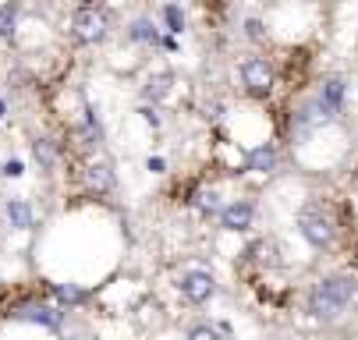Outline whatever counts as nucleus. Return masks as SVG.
I'll return each mask as SVG.
<instances>
[{
	"label": "nucleus",
	"mask_w": 358,
	"mask_h": 340,
	"mask_svg": "<svg viewBox=\"0 0 358 340\" xmlns=\"http://www.w3.org/2000/svg\"><path fill=\"white\" fill-rule=\"evenodd\" d=\"M355 295H358V283L351 276H327L313 290V302H309L313 305V316L316 319H337L355 302Z\"/></svg>",
	"instance_id": "f257e3e1"
},
{
	"label": "nucleus",
	"mask_w": 358,
	"mask_h": 340,
	"mask_svg": "<svg viewBox=\"0 0 358 340\" xmlns=\"http://www.w3.org/2000/svg\"><path fill=\"white\" fill-rule=\"evenodd\" d=\"M71 32H75L78 43H99V39H107V32H110V18H107L103 8L85 4V8L75 11V18H71Z\"/></svg>",
	"instance_id": "f03ea898"
},
{
	"label": "nucleus",
	"mask_w": 358,
	"mask_h": 340,
	"mask_svg": "<svg viewBox=\"0 0 358 340\" xmlns=\"http://www.w3.org/2000/svg\"><path fill=\"white\" fill-rule=\"evenodd\" d=\"M298 227H301L305 241H309L313 249H330V245H334V234H337V230H334V220H330L323 209H316V206L301 209Z\"/></svg>",
	"instance_id": "7ed1b4c3"
},
{
	"label": "nucleus",
	"mask_w": 358,
	"mask_h": 340,
	"mask_svg": "<svg viewBox=\"0 0 358 340\" xmlns=\"http://www.w3.org/2000/svg\"><path fill=\"white\" fill-rule=\"evenodd\" d=\"M241 78H245V85H248L252 96H266V92L273 89V68H270L263 57L245 61V64H241Z\"/></svg>",
	"instance_id": "20e7f679"
},
{
	"label": "nucleus",
	"mask_w": 358,
	"mask_h": 340,
	"mask_svg": "<svg viewBox=\"0 0 358 340\" xmlns=\"http://www.w3.org/2000/svg\"><path fill=\"white\" fill-rule=\"evenodd\" d=\"M213 290H217L213 276H210V273H202V269H192V273L181 276V295H185L188 302H210V298H213Z\"/></svg>",
	"instance_id": "39448f33"
},
{
	"label": "nucleus",
	"mask_w": 358,
	"mask_h": 340,
	"mask_svg": "<svg viewBox=\"0 0 358 340\" xmlns=\"http://www.w3.org/2000/svg\"><path fill=\"white\" fill-rule=\"evenodd\" d=\"M252 216H255V209H252L248 202H231V206L220 209L224 230H248V227H252Z\"/></svg>",
	"instance_id": "423d86ee"
},
{
	"label": "nucleus",
	"mask_w": 358,
	"mask_h": 340,
	"mask_svg": "<svg viewBox=\"0 0 358 340\" xmlns=\"http://www.w3.org/2000/svg\"><path fill=\"white\" fill-rule=\"evenodd\" d=\"M85 184H89L92 191H110V188H114L110 167H107V163H89V167H85Z\"/></svg>",
	"instance_id": "0eeeda50"
},
{
	"label": "nucleus",
	"mask_w": 358,
	"mask_h": 340,
	"mask_svg": "<svg viewBox=\"0 0 358 340\" xmlns=\"http://www.w3.org/2000/svg\"><path fill=\"white\" fill-rule=\"evenodd\" d=\"M277 167V149L273 145H259V149H252L248 153V170H255V174H270Z\"/></svg>",
	"instance_id": "6e6552de"
},
{
	"label": "nucleus",
	"mask_w": 358,
	"mask_h": 340,
	"mask_svg": "<svg viewBox=\"0 0 358 340\" xmlns=\"http://www.w3.org/2000/svg\"><path fill=\"white\" fill-rule=\"evenodd\" d=\"M327 117H330V114H327V110L320 107V100H316V103H309V107H305V110L298 114V121H294V128H298V131L305 135V131H313L316 124H327Z\"/></svg>",
	"instance_id": "1a4fd4ad"
},
{
	"label": "nucleus",
	"mask_w": 358,
	"mask_h": 340,
	"mask_svg": "<svg viewBox=\"0 0 358 340\" xmlns=\"http://www.w3.org/2000/svg\"><path fill=\"white\" fill-rule=\"evenodd\" d=\"M341 96H344V82H341V78H330V82H323V92H320V107H323L327 114H334V110L341 107Z\"/></svg>",
	"instance_id": "9d476101"
},
{
	"label": "nucleus",
	"mask_w": 358,
	"mask_h": 340,
	"mask_svg": "<svg viewBox=\"0 0 358 340\" xmlns=\"http://www.w3.org/2000/svg\"><path fill=\"white\" fill-rule=\"evenodd\" d=\"M171 92V75H157V78H149V85L142 89L145 100H160V96Z\"/></svg>",
	"instance_id": "9b49d317"
},
{
	"label": "nucleus",
	"mask_w": 358,
	"mask_h": 340,
	"mask_svg": "<svg viewBox=\"0 0 358 340\" xmlns=\"http://www.w3.org/2000/svg\"><path fill=\"white\" fill-rule=\"evenodd\" d=\"M18 319H39V323H46V326H54V323H57V312H50L46 305H25V309L18 312Z\"/></svg>",
	"instance_id": "f8f14e48"
},
{
	"label": "nucleus",
	"mask_w": 358,
	"mask_h": 340,
	"mask_svg": "<svg viewBox=\"0 0 358 340\" xmlns=\"http://www.w3.org/2000/svg\"><path fill=\"white\" fill-rule=\"evenodd\" d=\"M8 216H11L15 227H32V209H29L25 202H11V206H8Z\"/></svg>",
	"instance_id": "ddd939ff"
},
{
	"label": "nucleus",
	"mask_w": 358,
	"mask_h": 340,
	"mask_svg": "<svg viewBox=\"0 0 358 340\" xmlns=\"http://www.w3.org/2000/svg\"><path fill=\"white\" fill-rule=\"evenodd\" d=\"M36 160L43 167H54V149H50V142H36Z\"/></svg>",
	"instance_id": "4468645a"
},
{
	"label": "nucleus",
	"mask_w": 358,
	"mask_h": 340,
	"mask_svg": "<svg viewBox=\"0 0 358 340\" xmlns=\"http://www.w3.org/2000/svg\"><path fill=\"white\" fill-rule=\"evenodd\" d=\"M131 39H157V29H152V25L142 18V22H135V29H131Z\"/></svg>",
	"instance_id": "2eb2a0df"
},
{
	"label": "nucleus",
	"mask_w": 358,
	"mask_h": 340,
	"mask_svg": "<svg viewBox=\"0 0 358 340\" xmlns=\"http://www.w3.org/2000/svg\"><path fill=\"white\" fill-rule=\"evenodd\" d=\"M164 18H167V25H171V32H181V25H185V18H181V11H178V8H164Z\"/></svg>",
	"instance_id": "dca6fc26"
},
{
	"label": "nucleus",
	"mask_w": 358,
	"mask_h": 340,
	"mask_svg": "<svg viewBox=\"0 0 358 340\" xmlns=\"http://www.w3.org/2000/svg\"><path fill=\"white\" fill-rule=\"evenodd\" d=\"M199 206H202V209H210V213H213V209L220 206V202H217V191H199Z\"/></svg>",
	"instance_id": "f3484780"
},
{
	"label": "nucleus",
	"mask_w": 358,
	"mask_h": 340,
	"mask_svg": "<svg viewBox=\"0 0 358 340\" xmlns=\"http://www.w3.org/2000/svg\"><path fill=\"white\" fill-rule=\"evenodd\" d=\"M188 340H217V333L210 330V326H199V330H192V337Z\"/></svg>",
	"instance_id": "a211bd4d"
},
{
	"label": "nucleus",
	"mask_w": 358,
	"mask_h": 340,
	"mask_svg": "<svg viewBox=\"0 0 358 340\" xmlns=\"http://www.w3.org/2000/svg\"><path fill=\"white\" fill-rule=\"evenodd\" d=\"M4 174H8V177H18V174H22V163H18V160H11V163L4 167Z\"/></svg>",
	"instance_id": "6ab92c4d"
},
{
	"label": "nucleus",
	"mask_w": 358,
	"mask_h": 340,
	"mask_svg": "<svg viewBox=\"0 0 358 340\" xmlns=\"http://www.w3.org/2000/svg\"><path fill=\"white\" fill-rule=\"evenodd\" d=\"M0 117H4V103H0Z\"/></svg>",
	"instance_id": "aec40b11"
}]
</instances>
